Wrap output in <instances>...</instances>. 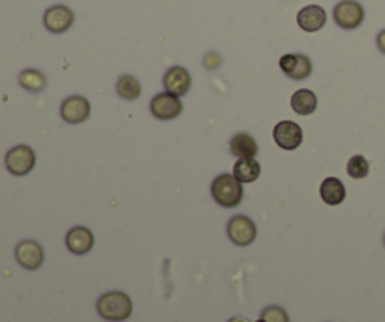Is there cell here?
<instances>
[{"label": "cell", "instance_id": "6da1fadb", "mask_svg": "<svg viewBox=\"0 0 385 322\" xmlns=\"http://www.w3.org/2000/svg\"><path fill=\"white\" fill-rule=\"evenodd\" d=\"M211 194L224 208H235L243 200V183L235 175L222 174L212 181Z\"/></svg>", "mask_w": 385, "mask_h": 322}, {"label": "cell", "instance_id": "7a4b0ae2", "mask_svg": "<svg viewBox=\"0 0 385 322\" xmlns=\"http://www.w3.org/2000/svg\"><path fill=\"white\" fill-rule=\"evenodd\" d=\"M98 313L106 321H126L132 315V299L124 292H107L98 299Z\"/></svg>", "mask_w": 385, "mask_h": 322}, {"label": "cell", "instance_id": "3957f363", "mask_svg": "<svg viewBox=\"0 0 385 322\" xmlns=\"http://www.w3.org/2000/svg\"><path fill=\"white\" fill-rule=\"evenodd\" d=\"M333 17H335L336 25L341 28H346V30H352V28H358L365 19V10L363 6L355 2V0H342L335 6V11H333Z\"/></svg>", "mask_w": 385, "mask_h": 322}, {"label": "cell", "instance_id": "277c9868", "mask_svg": "<svg viewBox=\"0 0 385 322\" xmlns=\"http://www.w3.org/2000/svg\"><path fill=\"white\" fill-rule=\"evenodd\" d=\"M256 225L254 220L245 217V215H235L233 219L228 222V236L229 239L235 243V245H250L254 239H256Z\"/></svg>", "mask_w": 385, "mask_h": 322}, {"label": "cell", "instance_id": "5b68a950", "mask_svg": "<svg viewBox=\"0 0 385 322\" xmlns=\"http://www.w3.org/2000/svg\"><path fill=\"white\" fill-rule=\"evenodd\" d=\"M36 164V155L30 147L17 145L6 155V168L13 175H27Z\"/></svg>", "mask_w": 385, "mask_h": 322}, {"label": "cell", "instance_id": "8992f818", "mask_svg": "<svg viewBox=\"0 0 385 322\" xmlns=\"http://www.w3.org/2000/svg\"><path fill=\"white\" fill-rule=\"evenodd\" d=\"M273 138L276 141V145L286 149V151H295L297 147L302 143V130L293 121H280L274 126Z\"/></svg>", "mask_w": 385, "mask_h": 322}, {"label": "cell", "instance_id": "52a82bcc", "mask_svg": "<svg viewBox=\"0 0 385 322\" xmlns=\"http://www.w3.org/2000/svg\"><path fill=\"white\" fill-rule=\"evenodd\" d=\"M90 115V104L85 96L73 95L62 102L61 117L70 124H79L87 121Z\"/></svg>", "mask_w": 385, "mask_h": 322}, {"label": "cell", "instance_id": "ba28073f", "mask_svg": "<svg viewBox=\"0 0 385 322\" xmlns=\"http://www.w3.org/2000/svg\"><path fill=\"white\" fill-rule=\"evenodd\" d=\"M181 112H183V104H181L179 96L171 95V93L157 95L151 100V113L157 119L169 121V119L179 117Z\"/></svg>", "mask_w": 385, "mask_h": 322}, {"label": "cell", "instance_id": "9c48e42d", "mask_svg": "<svg viewBox=\"0 0 385 322\" xmlns=\"http://www.w3.org/2000/svg\"><path fill=\"white\" fill-rule=\"evenodd\" d=\"M73 11L68 8V6H51L49 10L45 11L44 16V25L45 28L53 34H62L66 32L68 28L73 25Z\"/></svg>", "mask_w": 385, "mask_h": 322}, {"label": "cell", "instance_id": "30bf717a", "mask_svg": "<svg viewBox=\"0 0 385 322\" xmlns=\"http://www.w3.org/2000/svg\"><path fill=\"white\" fill-rule=\"evenodd\" d=\"M280 68H282V72L288 78L295 79V81L307 79L312 73V62H310V59L307 55H297V53H290V55L282 56L280 59Z\"/></svg>", "mask_w": 385, "mask_h": 322}, {"label": "cell", "instance_id": "8fae6325", "mask_svg": "<svg viewBox=\"0 0 385 322\" xmlns=\"http://www.w3.org/2000/svg\"><path fill=\"white\" fill-rule=\"evenodd\" d=\"M190 85H192V78L190 73H188V70L183 66H173L169 68L168 72H166V76H164V87H166V90L168 93H171V95L175 96H185L188 90H190Z\"/></svg>", "mask_w": 385, "mask_h": 322}, {"label": "cell", "instance_id": "7c38bea8", "mask_svg": "<svg viewBox=\"0 0 385 322\" xmlns=\"http://www.w3.org/2000/svg\"><path fill=\"white\" fill-rule=\"evenodd\" d=\"M17 262L27 268V270H38L39 266L44 264V249L39 247L36 242H21L16 249Z\"/></svg>", "mask_w": 385, "mask_h": 322}, {"label": "cell", "instance_id": "4fadbf2b", "mask_svg": "<svg viewBox=\"0 0 385 322\" xmlns=\"http://www.w3.org/2000/svg\"><path fill=\"white\" fill-rule=\"evenodd\" d=\"M327 21V13L322 6L310 4L305 6L299 13H297V25L305 30V32H318L319 28H324Z\"/></svg>", "mask_w": 385, "mask_h": 322}, {"label": "cell", "instance_id": "5bb4252c", "mask_svg": "<svg viewBox=\"0 0 385 322\" xmlns=\"http://www.w3.org/2000/svg\"><path fill=\"white\" fill-rule=\"evenodd\" d=\"M66 245L73 254H87L94 245L92 232L89 228H85V226H75V228L68 232Z\"/></svg>", "mask_w": 385, "mask_h": 322}, {"label": "cell", "instance_id": "9a60e30c", "mask_svg": "<svg viewBox=\"0 0 385 322\" xmlns=\"http://www.w3.org/2000/svg\"><path fill=\"white\" fill-rule=\"evenodd\" d=\"M319 196L329 205H338L346 198V186L336 177H327V179H324L322 186H319Z\"/></svg>", "mask_w": 385, "mask_h": 322}, {"label": "cell", "instance_id": "2e32d148", "mask_svg": "<svg viewBox=\"0 0 385 322\" xmlns=\"http://www.w3.org/2000/svg\"><path fill=\"white\" fill-rule=\"evenodd\" d=\"M229 149L237 158H256L257 143L250 134H235L229 141Z\"/></svg>", "mask_w": 385, "mask_h": 322}, {"label": "cell", "instance_id": "e0dca14e", "mask_svg": "<svg viewBox=\"0 0 385 322\" xmlns=\"http://www.w3.org/2000/svg\"><path fill=\"white\" fill-rule=\"evenodd\" d=\"M262 174V166L256 158H239L233 166V175L240 183H252Z\"/></svg>", "mask_w": 385, "mask_h": 322}, {"label": "cell", "instance_id": "ac0fdd59", "mask_svg": "<svg viewBox=\"0 0 385 322\" xmlns=\"http://www.w3.org/2000/svg\"><path fill=\"white\" fill-rule=\"evenodd\" d=\"M291 107H293V112L299 113V115H310V113L316 112V107H318V98H316V95H314L312 90L299 89L297 93H293V96H291Z\"/></svg>", "mask_w": 385, "mask_h": 322}, {"label": "cell", "instance_id": "d6986e66", "mask_svg": "<svg viewBox=\"0 0 385 322\" xmlns=\"http://www.w3.org/2000/svg\"><path fill=\"white\" fill-rule=\"evenodd\" d=\"M117 93L126 100H135L141 95V85L134 76H121L117 81Z\"/></svg>", "mask_w": 385, "mask_h": 322}, {"label": "cell", "instance_id": "ffe728a7", "mask_svg": "<svg viewBox=\"0 0 385 322\" xmlns=\"http://www.w3.org/2000/svg\"><path fill=\"white\" fill-rule=\"evenodd\" d=\"M19 83L25 87L27 90H32V93H39L44 90L45 87V76L39 73L38 70H25L19 76Z\"/></svg>", "mask_w": 385, "mask_h": 322}, {"label": "cell", "instance_id": "44dd1931", "mask_svg": "<svg viewBox=\"0 0 385 322\" xmlns=\"http://www.w3.org/2000/svg\"><path fill=\"white\" fill-rule=\"evenodd\" d=\"M348 175L350 177H353V179H363V177H367L370 172V166L369 162H367V158L361 157V155H355V157H352L350 160H348Z\"/></svg>", "mask_w": 385, "mask_h": 322}, {"label": "cell", "instance_id": "7402d4cb", "mask_svg": "<svg viewBox=\"0 0 385 322\" xmlns=\"http://www.w3.org/2000/svg\"><path fill=\"white\" fill-rule=\"evenodd\" d=\"M262 318L265 322H290L288 313H286L282 307H279V305H271V307H267V309L263 311Z\"/></svg>", "mask_w": 385, "mask_h": 322}, {"label": "cell", "instance_id": "603a6c76", "mask_svg": "<svg viewBox=\"0 0 385 322\" xmlns=\"http://www.w3.org/2000/svg\"><path fill=\"white\" fill-rule=\"evenodd\" d=\"M220 62H222V59H220L216 53H211V55L205 56V66L207 68H216Z\"/></svg>", "mask_w": 385, "mask_h": 322}, {"label": "cell", "instance_id": "cb8c5ba5", "mask_svg": "<svg viewBox=\"0 0 385 322\" xmlns=\"http://www.w3.org/2000/svg\"><path fill=\"white\" fill-rule=\"evenodd\" d=\"M376 42H378V49H380L381 53H385V30H381V32L378 34V40H376Z\"/></svg>", "mask_w": 385, "mask_h": 322}, {"label": "cell", "instance_id": "d4e9b609", "mask_svg": "<svg viewBox=\"0 0 385 322\" xmlns=\"http://www.w3.org/2000/svg\"><path fill=\"white\" fill-rule=\"evenodd\" d=\"M228 322H248V321H246V318H243V316H233V318Z\"/></svg>", "mask_w": 385, "mask_h": 322}, {"label": "cell", "instance_id": "484cf974", "mask_svg": "<svg viewBox=\"0 0 385 322\" xmlns=\"http://www.w3.org/2000/svg\"><path fill=\"white\" fill-rule=\"evenodd\" d=\"M257 322H265V321H263V318H262V321H257Z\"/></svg>", "mask_w": 385, "mask_h": 322}]
</instances>
